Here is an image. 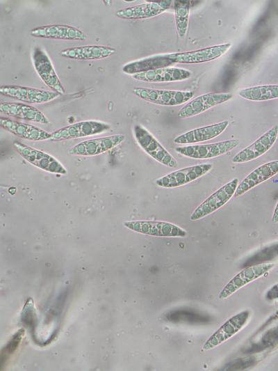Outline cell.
Masks as SVG:
<instances>
[{
	"label": "cell",
	"instance_id": "obj_23",
	"mask_svg": "<svg viewBox=\"0 0 278 371\" xmlns=\"http://www.w3.org/2000/svg\"><path fill=\"white\" fill-rule=\"evenodd\" d=\"M115 49L104 45H85L67 48L62 50L60 54L65 58L80 60H100L113 55Z\"/></svg>",
	"mask_w": 278,
	"mask_h": 371
},
{
	"label": "cell",
	"instance_id": "obj_9",
	"mask_svg": "<svg viewBox=\"0 0 278 371\" xmlns=\"http://www.w3.org/2000/svg\"><path fill=\"white\" fill-rule=\"evenodd\" d=\"M32 60L34 68L43 82L53 91L63 95L65 88L47 53L40 47H35L32 52Z\"/></svg>",
	"mask_w": 278,
	"mask_h": 371
},
{
	"label": "cell",
	"instance_id": "obj_4",
	"mask_svg": "<svg viewBox=\"0 0 278 371\" xmlns=\"http://www.w3.org/2000/svg\"><path fill=\"white\" fill-rule=\"evenodd\" d=\"M13 145L17 152L32 165L51 173L67 174L65 166L49 154L17 141Z\"/></svg>",
	"mask_w": 278,
	"mask_h": 371
},
{
	"label": "cell",
	"instance_id": "obj_25",
	"mask_svg": "<svg viewBox=\"0 0 278 371\" xmlns=\"http://www.w3.org/2000/svg\"><path fill=\"white\" fill-rule=\"evenodd\" d=\"M166 10L157 1L120 9L116 12L117 17L124 19H140L157 16Z\"/></svg>",
	"mask_w": 278,
	"mask_h": 371
},
{
	"label": "cell",
	"instance_id": "obj_29",
	"mask_svg": "<svg viewBox=\"0 0 278 371\" xmlns=\"http://www.w3.org/2000/svg\"><path fill=\"white\" fill-rule=\"evenodd\" d=\"M272 221L275 223H278V201L273 212Z\"/></svg>",
	"mask_w": 278,
	"mask_h": 371
},
{
	"label": "cell",
	"instance_id": "obj_16",
	"mask_svg": "<svg viewBox=\"0 0 278 371\" xmlns=\"http://www.w3.org/2000/svg\"><path fill=\"white\" fill-rule=\"evenodd\" d=\"M229 42L185 52L169 54L177 63H201L215 60L224 55L230 48Z\"/></svg>",
	"mask_w": 278,
	"mask_h": 371
},
{
	"label": "cell",
	"instance_id": "obj_24",
	"mask_svg": "<svg viewBox=\"0 0 278 371\" xmlns=\"http://www.w3.org/2000/svg\"><path fill=\"white\" fill-rule=\"evenodd\" d=\"M174 63V60L170 58L169 54H158L126 63L122 67V71L126 74L134 75L159 68L170 67Z\"/></svg>",
	"mask_w": 278,
	"mask_h": 371
},
{
	"label": "cell",
	"instance_id": "obj_7",
	"mask_svg": "<svg viewBox=\"0 0 278 371\" xmlns=\"http://www.w3.org/2000/svg\"><path fill=\"white\" fill-rule=\"evenodd\" d=\"M239 144L237 139H231L205 145H190L177 147L175 150L180 155L197 159H211L232 150Z\"/></svg>",
	"mask_w": 278,
	"mask_h": 371
},
{
	"label": "cell",
	"instance_id": "obj_22",
	"mask_svg": "<svg viewBox=\"0 0 278 371\" xmlns=\"http://www.w3.org/2000/svg\"><path fill=\"white\" fill-rule=\"evenodd\" d=\"M225 120L206 127L195 129L177 136L174 142L177 144H191L213 139L221 134L228 127Z\"/></svg>",
	"mask_w": 278,
	"mask_h": 371
},
{
	"label": "cell",
	"instance_id": "obj_6",
	"mask_svg": "<svg viewBox=\"0 0 278 371\" xmlns=\"http://www.w3.org/2000/svg\"><path fill=\"white\" fill-rule=\"evenodd\" d=\"M124 226L138 233L163 237H184L187 232L179 226L161 221H126Z\"/></svg>",
	"mask_w": 278,
	"mask_h": 371
},
{
	"label": "cell",
	"instance_id": "obj_11",
	"mask_svg": "<svg viewBox=\"0 0 278 371\" xmlns=\"http://www.w3.org/2000/svg\"><path fill=\"white\" fill-rule=\"evenodd\" d=\"M0 93L22 102L42 104L57 98L60 94L46 90L16 85H5L0 88Z\"/></svg>",
	"mask_w": 278,
	"mask_h": 371
},
{
	"label": "cell",
	"instance_id": "obj_13",
	"mask_svg": "<svg viewBox=\"0 0 278 371\" xmlns=\"http://www.w3.org/2000/svg\"><path fill=\"white\" fill-rule=\"evenodd\" d=\"M250 312L243 310L226 321L203 345L204 350H210L236 335L245 326L249 321Z\"/></svg>",
	"mask_w": 278,
	"mask_h": 371
},
{
	"label": "cell",
	"instance_id": "obj_12",
	"mask_svg": "<svg viewBox=\"0 0 278 371\" xmlns=\"http://www.w3.org/2000/svg\"><path fill=\"white\" fill-rule=\"evenodd\" d=\"M125 139L123 134H115L86 140L79 143L68 150V154L76 156H95L106 152Z\"/></svg>",
	"mask_w": 278,
	"mask_h": 371
},
{
	"label": "cell",
	"instance_id": "obj_27",
	"mask_svg": "<svg viewBox=\"0 0 278 371\" xmlns=\"http://www.w3.org/2000/svg\"><path fill=\"white\" fill-rule=\"evenodd\" d=\"M190 2L174 1V18L177 31L180 38H183L188 31Z\"/></svg>",
	"mask_w": 278,
	"mask_h": 371
},
{
	"label": "cell",
	"instance_id": "obj_5",
	"mask_svg": "<svg viewBox=\"0 0 278 371\" xmlns=\"http://www.w3.org/2000/svg\"><path fill=\"white\" fill-rule=\"evenodd\" d=\"M133 93L140 99L163 106H177L184 104L193 97V91L160 90L147 88H135Z\"/></svg>",
	"mask_w": 278,
	"mask_h": 371
},
{
	"label": "cell",
	"instance_id": "obj_10",
	"mask_svg": "<svg viewBox=\"0 0 278 371\" xmlns=\"http://www.w3.org/2000/svg\"><path fill=\"white\" fill-rule=\"evenodd\" d=\"M211 164H202L186 167L157 179L155 183L163 188H176L190 183L208 173Z\"/></svg>",
	"mask_w": 278,
	"mask_h": 371
},
{
	"label": "cell",
	"instance_id": "obj_20",
	"mask_svg": "<svg viewBox=\"0 0 278 371\" xmlns=\"http://www.w3.org/2000/svg\"><path fill=\"white\" fill-rule=\"evenodd\" d=\"M192 72L186 69L167 67L138 73L133 77L144 82L162 83L184 81L191 77Z\"/></svg>",
	"mask_w": 278,
	"mask_h": 371
},
{
	"label": "cell",
	"instance_id": "obj_18",
	"mask_svg": "<svg viewBox=\"0 0 278 371\" xmlns=\"http://www.w3.org/2000/svg\"><path fill=\"white\" fill-rule=\"evenodd\" d=\"M278 173V160L261 165L252 171L238 184L234 197H239L251 189L268 180Z\"/></svg>",
	"mask_w": 278,
	"mask_h": 371
},
{
	"label": "cell",
	"instance_id": "obj_19",
	"mask_svg": "<svg viewBox=\"0 0 278 371\" xmlns=\"http://www.w3.org/2000/svg\"><path fill=\"white\" fill-rule=\"evenodd\" d=\"M0 125L15 136L31 141L49 140L51 134L31 124L19 122L6 117L0 118Z\"/></svg>",
	"mask_w": 278,
	"mask_h": 371
},
{
	"label": "cell",
	"instance_id": "obj_26",
	"mask_svg": "<svg viewBox=\"0 0 278 371\" xmlns=\"http://www.w3.org/2000/svg\"><path fill=\"white\" fill-rule=\"evenodd\" d=\"M238 95L243 99L251 101H266L278 98V84L256 86L243 88Z\"/></svg>",
	"mask_w": 278,
	"mask_h": 371
},
{
	"label": "cell",
	"instance_id": "obj_3",
	"mask_svg": "<svg viewBox=\"0 0 278 371\" xmlns=\"http://www.w3.org/2000/svg\"><path fill=\"white\" fill-rule=\"evenodd\" d=\"M238 184V179L234 178L215 191L197 207L190 215V220H199L225 205L234 195Z\"/></svg>",
	"mask_w": 278,
	"mask_h": 371
},
{
	"label": "cell",
	"instance_id": "obj_21",
	"mask_svg": "<svg viewBox=\"0 0 278 371\" xmlns=\"http://www.w3.org/2000/svg\"><path fill=\"white\" fill-rule=\"evenodd\" d=\"M0 111L4 115L24 120L49 124L44 114L35 106L24 103L1 102Z\"/></svg>",
	"mask_w": 278,
	"mask_h": 371
},
{
	"label": "cell",
	"instance_id": "obj_8",
	"mask_svg": "<svg viewBox=\"0 0 278 371\" xmlns=\"http://www.w3.org/2000/svg\"><path fill=\"white\" fill-rule=\"evenodd\" d=\"M274 266L272 263H261L243 269L225 285L218 295L219 299L228 298L243 286L266 274Z\"/></svg>",
	"mask_w": 278,
	"mask_h": 371
},
{
	"label": "cell",
	"instance_id": "obj_17",
	"mask_svg": "<svg viewBox=\"0 0 278 371\" xmlns=\"http://www.w3.org/2000/svg\"><path fill=\"white\" fill-rule=\"evenodd\" d=\"M31 35L37 38L67 40H85L87 35L80 29L67 24H49L36 27Z\"/></svg>",
	"mask_w": 278,
	"mask_h": 371
},
{
	"label": "cell",
	"instance_id": "obj_1",
	"mask_svg": "<svg viewBox=\"0 0 278 371\" xmlns=\"http://www.w3.org/2000/svg\"><path fill=\"white\" fill-rule=\"evenodd\" d=\"M133 132L138 145L154 159L167 167H177V161L174 157L144 127L136 125Z\"/></svg>",
	"mask_w": 278,
	"mask_h": 371
},
{
	"label": "cell",
	"instance_id": "obj_15",
	"mask_svg": "<svg viewBox=\"0 0 278 371\" xmlns=\"http://www.w3.org/2000/svg\"><path fill=\"white\" fill-rule=\"evenodd\" d=\"M232 98L227 93H209L199 95L186 104L178 112L181 118L199 115L206 110L222 104Z\"/></svg>",
	"mask_w": 278,
	"mask_h": 371
},
{
	"label": "cell",
	"instance_id": "obj_14",
	"mask_svg": "<svg viewBox=\"0 0 278 371\" xmlns=\"http://www.w3.org/2000/svg\"><path fill=\"white\" fill-rule=\"evenodd\" d=\"M278 137V125L268 129L252 144L238 152L233 158L234 163H245L256 159L266 153Z\"/></svg>",
	"mask_w": 278,
	"mask_h": 371
},
{
	"label": "cell",
	"instance_id": "obj_28",
	"mask_svg": "<svg viewBox=\"0 0 278 371\" xmlns=\"http://www.w3.org/2000/svg\"><path fill=\"white\" fill-rule=\"evenodd\" d=\"M265 297L269 301L278 300V283L274 285L268 290Z\"/></svg>",
	"mask_w": 278,
	"mask_h": 371
},
{
	"label": "cell",
	"instance_id": "obj_2",
	"mask_svg": "<svg viewBox=\"0 0 278 371\" xmlns=\"http://www.w3.org/2000/svg\"><path fill=\"white\" fill-rule=\"evenodd\" d=\"M111 125L97 120H85L73 123L51 133L49 140L63 141L91 136L110 130Z\"/></svg>",
	"mask_w": 278,
	"mask_h": 371
}]
</instances>
